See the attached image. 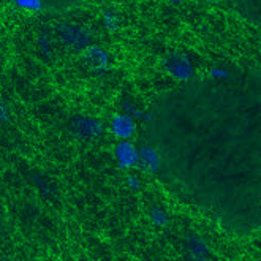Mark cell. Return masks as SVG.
<instances>
[{"label": "cell", "instance_id": "13", "mask_svg": "<svg viewBox=\"0 0 261 261\" xmlns=\"http://www.w3.org/2000/svg\"><path fill=\"white\" fill-rule=\"evenodd\" d=\"M46 2H48V4H49V0H46ZM60 2H65V0H60Z\"/></svg>", "mask_w": 261, "mask_h": 261}, {"label": "cell", "instance_id": "9", "mask_svg": "<svg viewBox=\"0 0 261 261\" xmlns=\"http://www.w3.org/2000/svg\"><path fill=\"white\" fill-rule=\"evenodd\" d=\"M86 59L95 68H98V70H105L106 68V56L100 49H95V48L89 49L87 54H86Z\"/></svg>", "mask_w": 261, "mask_h": 261}, {"label": "cell", "instance_id": "2", "mask_svg": "<svg viewBox=\"0 0 261 261\" xmlns=\"http://www.w3.org/2000/svg\"><path fill=\"white\" fill-rule=\"evenodd\" d=\"M239 16L261 32V0H229Z\"/></svg>", "mask_w": 261, "mask_h": 261}, {"label": "cell", "instance_id": "4", "mask_svg": "<svg viewBox=\"0 0 261 261\" xmlns=\"http://www.w3.org/2000/svg\"><path fill=\"white\" fill-rule=\"evenodd\" d=\"M138 162H140L141 168L150 173H155L160 168V155L152 147H141L138 150Z\"/></svg>", "mask_w": 261, "mask_h": 261}, {"label": "cell", "instance_id": "8", "mask_svg": "<svg viewBox=\"0 0 261 261\" xmlns=\"http://www.w3.org/2000/svg\"><path fill=\"white\" fill-rule=\"evenodd\" d=\"M166 70L179 80H189L190 78V65L186 59H171L166 62Z\"/></svg>", "mask_w": 261, "mask_h": 261}, {"label": "cell", "instance_id": "11", "mask_svg": "<svg viewBox=\"0 0 261 261\" xmlns=\"http://www.w3.org/2000/svg\"><path fill=\"white\" fill-rule=\"evenodd\" d=\"M128 184H130V186H132L133 189H138V187H140V182H138L135 177H130V179H128Z\"/></svg>", "mask_w": 261, "mask_h": 261}, {"label": "cell", "instance_id": "12", "mask_svg": "<svg viewBox=\"0 0 261 261\" xmlns=\"http://www.w3.org/2000/svg\"><path fill=\"white\" fill-rule=\"evenodd\" d=\"M2 120L4 122L7 120V110H5V106H2Z\"/></svg>", "mask_w": 261, "mask_h": 261}, {"label": "cell", "instance_id": "3", "mask_svg": "<svg viewBox=\"0 0 261 261\" xmlns=\"http://www.w3.org/2000/svg\"><path fill=\"white\" fill-rule=\"evenodd\" d=\"M73 128L83 138H95L101 133V124L89 117H78L73 120Z\"/></svg>", "mask_w": 261, "mask_h": 261}, {"label": "cell", "instance_id": "5", "mask_svg": "<svg viewBox=\"0 0 261 261\" xmlns=\"http://www.w3.org/2000/svg\"><path fill=\"white\" fill-rule=\"evenodd\" d=\"M60 38L68 46L70 49H83L89 43V37L78 29H65Z\"/></svg>", "mask_w": 261, "mask_h": 261}, {"label": "cell", "instance_id": "7", "mask_svg": "<svg viewBox=\"0 0 261 261\" xmlns=\"http://www.w3.org/2000/svg\"><path fill=\"white\" fill-rule=\"evenodd\" d=\"M113 132L119 136V138H130L135 132V122L132 117L122 114L117 116L113 120Z\"/></svg>", "mask_w": 261, "mask_h": 261}, {"label": "cell", "instance_id": "1", "mask_svg": "<svg viewBox=\"0 0 261 261\" xmlns=\"http://www.w3.org/2000/svg\"><path fill=\"white\" fill-rule=\"evenodd\" d=\"M189 98L199 149L192 201L236 233L261 229V84L225 74L198 83Z\"/></svg>", "mask_w": 261, "mask_h": 261}, {"label": "cell", "instance_id": "10", "mask_svg": "<svg viewBox=\"0 0 261 261\" xmlns=\"http://www.w3.org/2000/svg\"><path fill=\"white\" fill-rule=\"evenodd\" d=\"M152 219H153V222H155L157 225H165L166 220H168L165 214H163L162 211H157V209L152 212Z\"/></svg>", "mask_w": 261, "mask_h": 261}, {"label": "cell", "instance_id": "6", "mask_svg": "<svg viewBox=\"0 0 261 261\" xmlns=\"http://www.w3.org/2000/svg\"><path fill=\"white\" fill-rule=\"evenodd\" d=\"M117 160L120 166L130 168L138 162V150L130 143H122L117 146Z\"/></svg>", "mask_w": 261, "mask_h": 261}]
</instances>
